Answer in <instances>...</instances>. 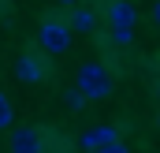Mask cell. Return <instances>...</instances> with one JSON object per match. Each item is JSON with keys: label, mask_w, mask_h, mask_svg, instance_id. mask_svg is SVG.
Segmentation results:
<instances>
[{"label": "cell", "mask_w": 160, "mask_h": 153, "mask_svg": "<svg viewBox=\"0 0 160 153\" xmlns=\"http://www.w3.org/2000/svg\"><path fill=\"white\" fill-rule=\"evenodd\" d=\"M38 131H41V138H45V153H75L78 150V142L71 135H63L60 127H52V123H45Z\"/></svg>", "instance_id": "cell-7"}, {"label": "cell", "mask_w": 160, "mask_h": 153, "mask_svg": "<svg viewBox=\"0 0 160 153\" xmlns=\"http://www.w3.org/2000/svg\"><path fill=\"white\" fill-rule=\"evenodd\" d=\"M149 19H153V23L160 26V4H153V11H149Z\"/></svg>", "instance_id": "cell-14"}, {"label": "cell", "mask_w": 160, "mask_h": 153, "mask_svg": "<svg viewBox=\"0 0 160 153\" xmlns=\"http://www.w3.org/2000/svg\"><path fill=\"white\" fill-rule=\"evenodd\" d=\"M157 93H160V78H157Z\"/></svg>", "instance_id": "cell-15"}, {"label": "cell", "mask_w": 160, "mask_h": 153, "mask_svg": "<svg viewBox=\"0 0 160 153\" xmlns=\"http://www.w3.org/2000/svg\"><path fill=\"white\" fill-rule=\"evenodd\" d=\"M157 127H160V116H157Z\"/></svg>", "instance_id": "cell-16"}, {"label": "cell", "mask_w": 160, "mask_h": 153, "mask_svg": "<svg viewBox=\"0 0 160 153\" xmlns=\"http://www.w3.org/2000/svg\"><path fill=\"white\" fill-rule=\"evenodd\" d=\"M63 105H67V112H86V97H82L78 90H63Z\"/></svg>", "instance_id": "cell-10"}, {"label": "cell", "mask_w": 160, "mask_h": 153, "mask_svg": "<svg viewBox=\"0 0 160 153\" xmlns=\"http://www.w3.org/2000/svg\"><path fill=\"white\" fill-rule=\"evenodd\" d=\"M75 90H78L86 101H104V97H112L116 82H112V71L104 64L89 60V64H82L78 75H75Z\"/></svg>", "instance_id": "cell-1"}, {"label": "cell", "mask_w": 160, "mask_h": 153, "mask_svg": "<svg viewBox=\"0 0 160 153\" xmlns=\"http://www.w3.org/2000/svg\"><path fill=\"white\" fill-rule=\"evenodd\" d=\"M56 4H60V8H67V11H71V8H78L82 0H56Z\"/></svg>", "instance_id": "cell-13"}, {"label": "cell", "mask_w": 160, "mask_h": 153, "mask_svg": "<svg viewBox=\"0 0 160 153\" xmlns=\"http://www.w3.org/2000/svg\"><path fill=\"white\" fill-rule=\"evenodd\" d=\"M108 45H116V49H130V45H134V30H112L108 41H104V49H108Z\"/></svg>", "instance_id": "cell-9"}, {"label": "cell", "mask_w": 160, "mask_h": 153, "mask_svg": "<svg viewBox=\"0 0 160 153\" xmlns=\"http://www.w3.org/2000/svg\"><path fill=\"white\" fill-rule=\"evenodd\" d=\"M71 30H67V23L63 19H45L38 26V45L45 49V56H63L67 49H71Z\"/></svg>", "instance_id": "cell-2"}, {"label": "cell", "mask_w": 160, "mask_h": 153, "mask_svg": "<svg viewBox=\"0 0 160 153\" xmlns=\"http://www.w3.org/2000/svg\"><path fill=\"white\" fill-rule=\"evenodd\" d=\"M119 138V127H112V123H97V127H86L78 138V150H86V153H97V150H104L108 142H116Z\"/></svg>", "instance_id": "cell-4"}, {"label": "cell", "mask_w": 160, "mask_h": 153, "mask_svg": "<svg viewBox=\"0 0 160 153\" xmlns=\"http://www.w3.org/2000/svg\"><path fill=\"white\" fill-rule=\"evenodd\" d=\"M11 119H15V108H11L8 93L0 90V131H8V127H11Z\"/></svg>", "instance_id": "cell-11"}, {"label": "cell", "mask_w": 160, "mask_h": 153, "mask_svg": "<svg viewBox=\"0 0 160 153\" xmlns=\"http://www.w3.org/2000/svg\"><path fill=\"white\" fill-rule=\"evenodd\" d=\"M8 150L11 153H45V138H41L38 127H15L11 138H8Z\"/></svg>", "instance_id": "cell-6"}, {"label": "cell", "mask_w": 160, "mask_h": 153, "mask_svg": "<svg viewBox=\"0 0 160 153\" xmlns=\"http://www.w3.org/2000/svg\"><path fill=\"white\" fill-rule=\"evenodd\" d=\"M63 23H67V30H71V34H93V30H97V11H93V8H86V4H78V8H71V11H67V19H63Z\"/></svg>", "instance_id": "cell-8"}, {"label": "cell", "mask_w": 160, "mask_h": 153, "mask_svg": "<svg viewBox=\"0 0 160 153\" xmlns=\"http://www.w3.org/2000/svg\"><path fill=\"white\" fill-rule=\"evenodd\" d=\"M104 19H108V30H134L138 8L130 0H108L104 4Z\"/></svg>", "instance_id": "cell-5"}, {"label": "cell", "mask_w": 160, "mask_h": 153, "mask_svg": "<svg viewBox=\"0 0 160 153\" xmlns=\"http://www.w3.org/2000/svg\"><path fill=\"white\" fill-rule=\"evenodd\" d=\"M15 78L19 82H26V86H38L48 78V60L34 52V49H26V52H19V60H15Z\"/></svg>", "instance_id": "cell-3"}, {"label": "cell", "mask_w": 160, "mask_h": 153, "mask_svg": "<svg viewBox=\"0 0 160 153\" xmlns=\"http://www.w3.org/2000/svg\"><path fill=\"white\" fill-rule=\"evenodd\" d=\"M97 153H130V150H127V142H123V138H116V142H108L104 150H97Z\"/></svg>", "instance_id": "cell-12"}]
</instances>
